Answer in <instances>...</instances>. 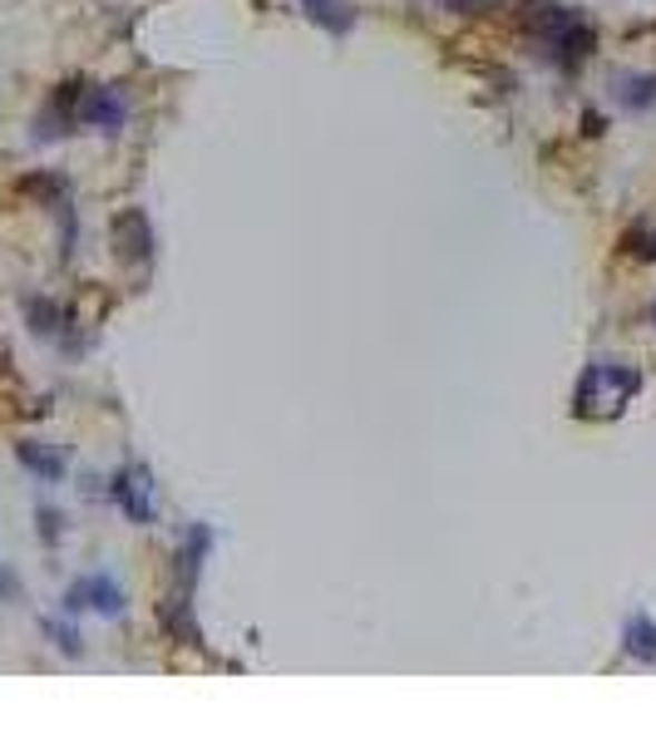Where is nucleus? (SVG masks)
Returning <instances> with one entry per match:
<instances>
[{
    "label": "nucleus",
    "instance_id": "1",
    "mask_svg": "<svg viewBox=\"0 0 656 740\" xmlns=\"http://www.w3.org/2000/svg\"><path fill=\"white\" fill-rule=\"evenodd\" d=\"M637 385H642L637 371L621 366V361H593V366L582 371L578 391H572V410H578L582 420H613L627 410Z\"/></svg>",
    "mask_w": 656,
    "mask_h": 740
},
{
    "label": "nucleus",
    "instance_id": "2",
    "mask_svg": "<svg viewBox=\"0 0 656 740\" xmlns=\"http://www.w3.org/2000/svg\"><path fill=\"white\" fill-rule=\"evenodd\" d=\"M109 499L129 514V523H154V494H148V474L138 470V464H129V470H119L114 474V484H109Z\"/></svg>",
    "mask_w": 656,
    "mask_h": 740
},
{
    "label": "nucleus",
    "instance_id": "3",
    "mask_svg": "<svg viewBox=\"0 0 656 740\" xmlns=\"http://www.w3.org/2000/svg\"><path fill=\"white\" fill-rule=\"evenodd\" d=\"M65 608L69 612L95 608V612H104V618H119V612H124V588L114 583V578H104V573H89V578H79V583L65 592Z\"/></svg>",
    "mask_w": 656,
    "mask_h": 740
},
{
    "label": "nucleus",
    "instance_id": "4",
    "mask_svg": "<svg viewBox=\"0 0 656 740\" xmlns=\"http://www.w3.org/2000/svg\"><path fill=\"white\" fill-rule=\"evenodd\" d=\"M124 119H129V105H124L119 89H85V99H79V124L85 129H99V134H119Z\"/></svg>",
    "mask_w": 656,
    "mask_h": 740
},
{
    "label": "nucleus",
    "instance_id": "5",
    "mask_svg": "<svg viewBox=\"0 0 656 740\" xmlns=\"http://www.w3.org/2000/svg\"><path fill=\"white\" fill-rule=\"evenodd\" d=\"M109 233H114V253L124 262H148V253H154V233H148L144 208H124Z\"/></svg>",
    "mask_w": 656,
    "mask_h": 740
},
{
    "label": "nucleus",
    "instance_id": "6",
    "mask_svg": "<svg viewBox=\"0 0 656 740\" xmlns=\"http://www.w3.org/2000/svg\"><path fill=\"white\" fill-rule=\"evenodd\" d=\"M621 647H627V657H637V662H656V622L652 618H627V628H621Z\"/></svg>",
    "mask_w": 656,
    "mask_h": 740
},
{
    "label": "nucleus",
    "instance_id": "7",
    "mask_svg": "<svg viewBox=\"0 0 656 740\" xmlns=\"http://www.w3.org/2000/svg\"><path fill=\"white\" fill-rule=\"evenodd\" d=\"M20 464H26V470H35L40 474V480H65V460L55 450H45V444H35V440H26L20 444Z\"/></svg>",
    "mask_w": 656,
    "mask_h": 740
},
{
    "label": "nucleus",
    "instance_id": "8",
    "mask_svg": "<svg viewBox=\"0 0 656 740\" xmlns=\"http://www.w3.org/2000/svg\"><path fill=\"white\" fill-rule=\"evenodd\" d=\"M302 10L311 20H316L321 30H331V36H341V30H351V10L341 6V0H302Z\"/></svg>",
    "mask_w": 656,
    "mask_h": 740
},
{
    "label": "nucleus",
    "instance_id": "9",
    "mask_svg": "<svg viewBox=\"0 0 656 740\" xmlns=\"http://www.w3.org/2000/svg\"><path fill=\"white\" fill-rule=\"evenodd\" d=\"M656 99V79H627V89H621V105L631 109H647Z\"/></svg>",
    "mask_w": 656,
    "mask_h": 740
},
{
    "label": "nucleus",
    "instance_id": "10",
    "mask_svg": "<svg viewBox=\"0 0 656 740\" xmlns=\"http://www.w3.org/2000/svg\"><path fill=\"white\" fill-rule=\"evenodd\" d=\"M45 632L55 637V647H60V652L79 657V632H75V628H60V622H45Z\"/></svg>",
    "mask_w": 656,
    "mask_h": 740
},
{
    "label": "nucleus",
    "instance_id": "11",
    "mask_svg": "<svg viewBox=\"0 0 656 740\" xmlns=\"http://www.w3.org/2000/svg\"><path fill=\"white\" fill-rule=\"evenodd\" d=\"M627 247H631L637 257H656V237L647 233V227H631V233H627Z\"/></svg>",
    "mask_w": 656,
    "mask_h": 740
},
{
    "label": "nucleus",
    "instance_id": "12",
    "mask_svg": "<svg viewBox=\"0 0 656 740\" xmlns=\"http://www.w3.org/2000/svg\"><path fill=\"white\" fill-rule=\"evenodd\" d=\"M40 533H45V539H60V514H55V509H40Z\"/></svg>",
    "mask_w": 656,
    "mask_h": 740
},
{
    "label": "nucleus",
    "instance_id": "13",
    "mask_svg": "<svg viewBox=\"0 0 656 740\" xmlns=\"http://www.w3.org/2000/svg\"><path fill=\"white\" fill-rule=\"evenodd\" d=\"M454 10H493V6H503V0H449Z\"/></svg>",
    "mask_w": 656,
    "mask_h": 740
},
{
    "label": "nucleus",
    "instance_id": "14",
    "mask_svg": "<svg viewBox=\"0 0 656 740\" xmlns=\"http://www.w3.org/2000/svg\"><path fill=\"white\" fill-rule=\"evenodd\" d=\"M652 326H656V302H652Z\"/></svg>",
    "mask_w": 656,
    "mask_h": 740
}]
</instances>
